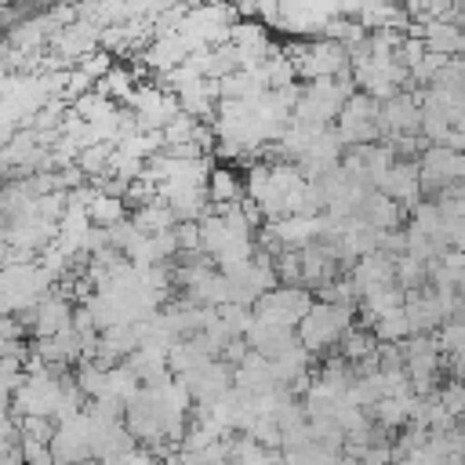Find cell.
Masks as SVG:
<instances>
[{
	"mask_svg": "<svg viewBox=\"0 0 465 465\" xmlns=\"http://www.w3.org/2000/svg\"><path fill=\"white\" fill-rule=\"evenodd\" d=\"M22 465H54V458H51V443L25 436V440H22Z\"/></svg>",
	"mask_w": 465,
	"mask_h": 465,
	"instance_id": "2",
	"label": "cell"
},
{
	"mask_svg": "<svg viewBox=\"0 0 465 465\" xmlns=\"http://www.w3.org/2000/svg\"><path fill=\"white\" fill-rule=\"evenodd\" d=\"M341 316H345L341 309H316V312H309V320H305V341L309 345H327L345 327Z\"/></svg>",
	"mask_w": 465,
	"mask_h": 465,
	"instance_id": "1",
	"label": "cell"
},
{
	"mask_svg": "<svg viewBox=\"0 0 465 465\" xmlns=\"http://www.w3.org/2000/svg\"><path fill=\"white\" fill-rule=\"evenodd\" d=\"M0 465H22V447H15L7 436H0Z\"/></svg>",
	"mask_w": 465,
	"mask_h": 465,
	"instance_id": "3",
	"label": "cell"
}]
</instances>
